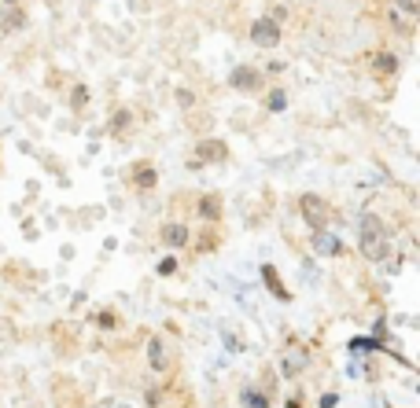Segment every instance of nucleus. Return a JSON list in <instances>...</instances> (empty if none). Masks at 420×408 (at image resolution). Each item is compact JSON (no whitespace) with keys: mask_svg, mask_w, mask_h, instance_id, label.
<instances>
[{"mask_svg":"<svg viewBox=\"0 0 420 408\" xmlns=\"http://www.w3.org/2000/svg\"><path fill=\"white\" fill-rule=\"evenodd\" d=\"M358 243H362V254L369 261H387V254H391V243H387V232H383V221L365 214L362 224H358Z\"/></svg>","mask_w":420,"mask_h":408,"instance_id":"1","label":"nucleus"},{"mask_svg":"<svg viewBox=\"0 0 420 408\" xmlns=\"http://www.w3.org/2000/svg\"><path fill=\"white\" fill-rule=\"evenodd\" d=\"M299 210H302V217H306V224H310L314 232H325V224H328V203L321 199V195H302Z\"/></svg>","mask_w":420,"mask_h":408,"instance_id":"2","label":"nucleus"},{"mask_svg":"<svg viewBox=\"0 0 420 408\" xmlns=\"http://www.w3.org/2000/svg\"><path fill=\"white\" fill-rule=\"evenodd\" d=\"M251 41L254 44H262V48H273L280 41V26H277V19H258L254 26H251Z\"/></svg>","mask_w":420,"mask_h":408,"instance_id":"3","label":"nucleus"},{"mask_svg":"<svg viewBox=\"0 0 420 408\" xmlns=\"http://www.w3.org/2000/svg\"><path fill=\"white\" fill-rule=\"evenodd\" d=\"M229 85L240 89V92H254L258 85H262V74H258L254 67H236V70L229 74Z\"/></svg>","mask_w":420,"mask_h":408,"instance_id":"4","label":"nucleus"},{"mask_svg":"<svg viewBox=\"0 0 420 408\" xmlns=\"http://www.w3.org/2000/svg\"><path fill=\"white\" fill-rule=\"evenodd\" d=\"M148 361L155 371H166L170 368V350H166V342L163 338H152V346H148Z\"/></svg>","mask_w":420,"mask_h":408,"instance_id":"5","label":"nucleus"},{"mask_svg":"<svg viewBox=\"0 0 420 408\" xmlns=\"http://www.w3.org/2000/svg\"><path fill=\"white\" fill-rule=\"evenodd\" d=\"M225 155H229V148H225L221 140H203L199 144V162H221Z\"/></svg>","mask_w":420,"mask_h":408,"instance_id":"6","label":"nucleus"},{"mask_svg":"<svg viewBox=\"0 0 420 408\" xmlns=\"http://www.w3.org/2000/svg\"><path fill=\"white\" fill-rule=\"evenodd\" d=\"M262 280H266V287H269V291H273V295H277L280 302H288V298H292V295L284 291V283H280V276H277V269H273V265H262Z\"/></svg>","mask_w":420,"mask_h":408,"instance_id":"7","label":"nucleus"},{"mask_svg":"<svg viewBox=\"0 0 420 408\" xmlns=\"http://www.w3.org/2000/svg\"><path fill=\"white\" fill-rule=\"evenodd\" d=\"M314 250L325 254V257H332V254H339V239L328 236V232H314Z\"/></svg>","mask_w":420,"mask_h":408,"instance_id":"8","label":"nucleus"},{"mask_svg":"<svg viewBox=\"0 0 420 408\" xmlns=\"http://www.w3.org/2000/svg\"><path fill=\"white\" fill-rule=\"evenodd\" d=\"M199 214L206 221H218L221 217V199H218V195H203V199H199Z\"/></svg>","mask_w":420,"mask_h":408,"instance_id":"9","label":"nucleus"},{"mask_svg":"<svg viewBox=\"0 0 420 408\" xmlns=\"http://www.w3.org/2000/svg\"><path fill=\"white\" fill-rule=\"evenodd\" d=\"M163 239L170 243V247H185V243H188V228L185 224H166L163 228Z\"/></svg>","mask_w":420,"mask_h":408,"instance_id":"10","label":"nucleus"},{"mask_svg":"<svg viewBox=\"0 0 420 408\" xmlns=\"http://www.w3.org/2000/svg\"><path fill=\"white\" fill-rule=\"evenodd\" d=\"M244 404H247V408H269V401H266L262 390H244Z\"/></svg>","mask_w":420,"mask_h":408,"instance_id":"11","label":"nucleus"},{"mask_svg":"<svg viewBox=\"0 0 420 408\" xmlns=\"http://www.w3.org/2000/svg\"><path fill=\"white\" fill-rule=\"evenodd\" d=\"M395 67H398V63H395V56H383V52H380V59H376V70H380V74H395Z\"/></svg>","mask_w":420,"mask_h":408,"instance_id":"12","label":"nucleus"},{"mask_svg":"<svg viewBox=\"0 0 420 408\" xmlns=\"http://www.w3.org/2000/svg\"><path fill=\"white\" fill-rule=\"evenodd\" d=\"M137 184H140V188H152V184H155V173H152V170H140Z\"/></svg>","mask_w":420,"mask_h":408,"instance_id":"13","label":"nucleus"},{"mask_svg":"<svg viewBox=\"0 0 420 408\" xmlns=\"http://www.w3.org/2000/svg\"><path fill=\"white\" fill-rule=\"evenodd\" d=\"M269 107H273V110H284V92H273V96H269Z\"/></svg>","mask_w":420,"mask_h":408,"instance_id":"14","label":"nucleus"},{"mask_svg":"<svg viewBox=\"0 0 420 408\" xmlns=\"http://www.w3.org/2000/svg\"><path fill=\"white\" fill-rule=\"evenodd\" d=\"M173 269H177V261H173V257H166V261H163V265H159V272H163V276H170Z\"/></svg>","mask_w":420,"mask_h":408,"instance_id":"15","label":"nucleus"},{"mask_svg":"<svg viewBox=\"0 0 420 408\" xmlns=\"http://www.w3.org/2000/svg\"><path fill=\"white\" fill-rule=\"evenodd\" d=\"M335 401H339L335 394H325V397H321V408H335Z\"/></svg>","mask_w":420,"mask_h":408,"instance_id":"16","label":"nucleus"},{"mask_svg":"<svg viewBox=\"0 0 420 408\" xmlns=\"http://www.w3.org/2000/svg\"><path fill=\"white\" fill-rule=\"evenodd\" d=\"M100 328H115V317H111V313H100Z\"/></svg>","mask_w":420,"mask_h":408,"instance_id":"17","label":"nucleus"},{"mask_svg":"<svg viewBox=\"0 0 420 408\" xmlns=\"http://www.w3.org/2000/svg\"><path fill=\"white\" fill-rule=\"evenodd\" d=\"M288 408H299V401H288Z\"/></svg>","mask_w":420,"mask_h":408,"instance_id":"18","label":"nucleus"}]
</instances>
